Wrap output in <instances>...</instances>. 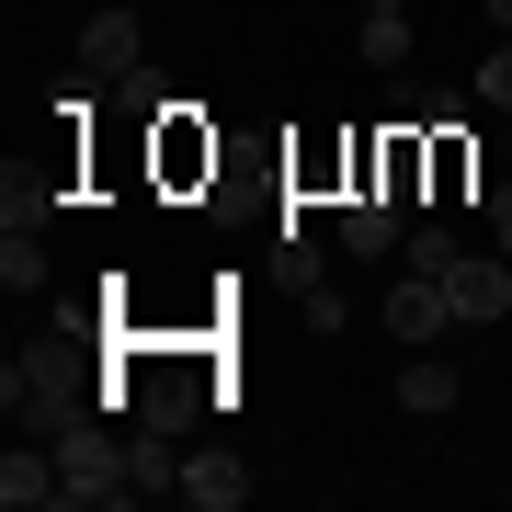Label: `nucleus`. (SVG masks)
<instances>
[{
	"mask_svg": "<svg viewBox=\"0 0 512 512\" xmlns=\"http://www.w3.org/2000/svg\"><path fill=\"white\" fill-rule=\"evenodd\" d=\"M57 501H80V512H114V501H137V456L103 433V421L57 433Z\"/></svg>",
	"mask_w": 512,
	"mask_h": 512,
	"instance_id": "nucleus-1",
	"label": "nucleus"
},
{
	"mask_svg": "<svg viewBox=\"0 0 512 512\" xmlns=\"http://www.w3.org/2000/svg\"><path fill=\"white\" fill-rule=\"evenodd\" d=\"M0 399H12V421H35V433H80V421H103L92 387H69V376H46V365H12Z\"/></svg>",
	"mask_w": 512,
	"mask_h": 512,
	"instance_id": "nucleus-2",
	"label": "nucleus"
},
{
	"mask_svg": "<svg viewBox=\"0 0 512 512\" xmlns=\"http://www.w3.org/2000/svg\"><path fill=\"white\" fill-rule=\"evenodd\" d=\"M387 330H399L410 353H433L444 330H456V296H444V274H399V285H387Z\"/></svg>",
	"mask_w": 512,
	"mask_h": 512,
	"instance_id": "nucleus-3",
	"label": "nucleus"
},
{
	"mask_svg": "<svg viewBox=\"0 0 512 512\" xmlns=\"http://www.w3.org/2000/svg\"><path fill=\"white\" fill-rule=\"evenodd\" d=\"M444 296H456V319H467V330H490V319L512 308V262H501V251H456Z\"/></svg>",
	"mask_w": 512,
	"mask_h": 512,
	"instance_id": "nucleus-4",
	"label": "nucleus"
},
{
	"mask_svg": "<svg viewBox=\"0 0 512 512\" xmlns=\"http://www.w3.org/2000/svg\"><path fill=\"white\" fill-rule=\"evenodd\" d=\"M171 501H194V512H239V501H251V467H239L228 444H205V456H183Z\"/></svg>",
	"mask_w": 512,
	"mask_h": 512,
	"instance_id": "nucleus-5",
	"label": "nucleus"
},
{
	"mask_svg": "<svg viewBox=\"0 0 512 512\" xmlns=\"http://www.w3.org/2000/svg\"><path fill=\"white\" fill-rule=\"evenodd\" d=\"M137 57H148V23H137V12H92V23H80V69H92V80H103V69L126 80Z\"/></svg>",
	"mask_w": 512,
	"mask_h": 512,
	"instance_id": "nucleus-6",
	"label": "nucleus"
},
{
	"mask_svg": "<svg viewBox=\"0 0 512 512\" xmlns=\"http://www.w3.org/2000/svg\"><path fill=\"white\" fill-rule=\"evenodd\" d=\"M387 239H399V194H353V205H342V251H353V262H376Z\"/></svg>",
	"mask_w": 512,
	"mask_h": 512,
	"instance_id": "nucleus-7",
	"label": "nucleus"
},
{
	"mask_svg": "<svg viewBox=\"0 0 512 512\" xmlns=\"http://www.w3.org/2000/svg\"><path fill=\"white\" fill-rule=\"evenodd\" d=\"M0 501H12V512H46V501H57V456L12 444V456H0Z\"/></svg>",
	"mask_w": 512,
	"mask_h": 512,
	"instance_id": "nucleus-8",
	"label": "nucleus"
},
{
	"mask_svg": "<svg viewBox=\"0 0 512 512\" xmlns=\"http://www.w3.org/2000/svg\"><path fill=\"white\" fill-rule=\"evenodd\" d=\"M456 365H433V353H410V376H399V410H421V421H444V410H456Z\"/></svg>",
	"mask_w": 512,
	"mask_h": 512,
	"instance_id": "nucleus-9",
	"label": "nucleus"
},
{
	"mask_svg": "<svg viewBox=\"0 0 512 512\" xmlns=\"http://www.w3.org/2000/svg\"><path fill=\"white\" fill-rule=\"evenodd\" d=\"M0 285H12V296H46V251H35V239H0Z\"/></svg>",
	"mask_w": 512,
	"mask_h": 512,
	"instance_id": "nucleus-10",
	"label": "nucleus"
},
{
	"mask_svg": "<svg viewBox=\"0 0 512 512\" xmlns=\"http://www.w3.org/2000/svg\"><path fill=\"white\" fill-rule=\"evenodd\" d=\"M410 57V12H365V69H399Z\"/></svg>",
	"mask_w": 512,
	"mask_h": 512,
	"instance_id": "nucleus-11",
	"label": "nucleus"
},
{
	"mask_svg": "<svg viewBox=\"0 0 512 512\" xmlns=\"http://www.w3.org/2000/svg\"><path fill=\"white\" fill-rule=\"evenodd\" d=\"M456 251H467L456 228H410V274H456Z\"/></svg>",
	"mask_w": 512,
	"mask_h": 512,
	"instance_id": "nucleus-12",
	"label": "nucleus"
},
{
	"mask_svg": "<svg viewBox=\"0 0 512 512\" xmlns=\"http://www.w3.org/2000/svg\"><path fill=\"white\" fill-rule=\"evenodd\" d=\"M478 103H490V114H512V46H490V57H478Z\"/></svg>",
	"mask_w": 512,
	"mask_h": 512,
	"instance_id": "nucleus-13",
	"label": "nucleus"
},
{
	"mask_svg": "<svg viewBox=\"0 0 512 512\" xmlns=\"http://www.w3.org/2000/svg\"><path fill=\"white\" fill-rule=\"evenodd\" d=\"M490 251H501V262H512V183H501V194H490Z\"/></svg>",
	"mask_w": 512,
	"mask_h": 512,
	"instance_id": "nucleus-14",
	"label": "nucleus"
},
{
	"mask_svg": "<svg viewBox=\"0 0 512 512\" xmlns=\"http://www.w3.org/2000/svg\"><path fill=\"white\" fill-rule=\"evenodd\" d=\"M365 12H410V0H365Z\"/></svg>",
	"mask_w": 512,
	"mask_h": 512,
	"instance_id": "nucleus-15",
	"label": "nucleus"
},
{
	"mask_svg": "<svg viewBox=\"0 0 512 512\" xmlns=\"http://www.w3.org/2000/svg\"><path fill=\"white\" fill-rule=\"evenodd\" d=\"M490 23H512V0H490Z\"/></svg>",
	"mask_w": 512,
	"mask_h": 512,
	"instance_id": "nucleus-16",
	"label": "nucleus"
},
{
	"mask_svg": "<svg viewBox=\"0 0 512 512\" xmlns=\"http://www.w3.org/2000/svg\"><path fill=\"white\" fill-rule=\"evenodd\" d=\"M501 160H512V137H501Z\"/></svg>",
	"mask_w": 512,
	"mask_h": 512,
	"instance_id": "nucleus-17",
	"label": "nucleus"
}]
</instances>
